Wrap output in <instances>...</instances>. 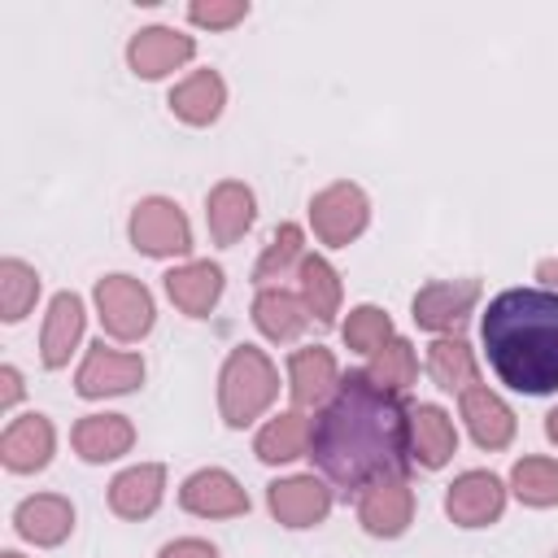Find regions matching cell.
I'll list each match as a JSON object with an SVG mask.
<instances>
[{
	"instance_id": "cell-16",
	"label": "cell",
	"mask_w": 558,
	"mask_h": 558,
	"mask_svg": "<svg viewBox=\"0 0 558 558\" xmlns=\"http://www.w3.org/2000/svg\"><path fill=\"white\" fill-rule=\"evenodd\" d=\"M35 288H39V279H35L31 266H22V262H4L0 266V310H4L9 323L22 318L35 305Z\"/></svg>"
},
{
	"instance_id": "cell-4",
	"label": "cell",
	"mask_w": 558,
	"mask_h": 558,
	"mask_svg": "<svg viewBox=\"0 0 558 558\" xmlns=\"http://www.w3.org/2000/svg\"><path fill=\"white\" fill-rule=\"evenodd\" d=\"M270 397V371L257 353H235L227 366V414L231 423H244L262 401Z\"/></svg>"
},
{
	"instance_id": "cell-14",
	"label": "cell",
	"mask_w": 558,
	"mask_h": 558,
	"mask_svg": "<svg viewBox=\"0 0 558 558\" xmlns=\"http://www.w3.org/2000/svg\"><path fill=\"white\" fill-rule=\"evenodd\" d=\"M183 501H187L192 510H209V514H231V510H240V506H244L240 488H235L227 475H218V471L196 475V480L183 488Z\"/></svg>"
},
{
	"instance_id": "cell-9",
	"label": "cell",
	"mask_w": 558,
	"mask_h": 558,
	"mask_svg": "<svg viewBox=\"0 0 558 558\" xmlns=\"http://www.w3.org/2000/svg\"><path fill=\"white\" fill-rule=\"evenodd\" d=\"M135 375H140V362H135V357L105 353V344H100V349L87 357V366H83V375H78V388H83L87 397H96V392H118V388H131Z\"/></svg>"
},
{
	"instance_id": "cell-31",
	"label": "cell",
	"mask_w": 558,
	"mask_h": 558,
	"mask_svg": "<svg viewBox=\"0 0 558 558\" xmlns=\"http://www.w3.org/2000/svg\"><path fill=\"white\" fill-rule=\"evenodd\" d=\"M379 375L388 379H410V353H405V344H392V353H388V362H379Z\"/></svg>"
},
{
	"instance_id": "cell-19",
	"label": "cell",
	"mask_w": 558,
	"mask_h": 558,
	"mask_svg": "<svg viewBox=\"0 0 558 558\" xmlns=\"http://www.w3.org/2000/svg\"><path fill=\"white\" fill-rule=\"evenodd\" d=\"M170 296L183 305V310H205L214 296H218V270L214 266H192V270H179L170 275Z\"/></svg>"
},
{
	"instance_id": "cell-32",
	"label": "cell",
	"mask_w": 558,
	"mask_h": 558,
	"mask_svg": "<svg viewBox=\"0 0 558 558\" xmlns=\"http://www.w3.org/2000/svg\"><path fill=\"white\" fill-rule=\"evenodd\" d=\"M166 558H214V549H205V545H174V549H166Z\"/></svg>"
},
{
	"instance_id": "cell-5",
	"label": "cell",
	"mask_w": 558,
	"mask_h": 558,
	"mask_svg": "<svg viewBox=\"0 0 558 558\" xmlns=\"http://www.w3.org/2000/svg\"><path fill=\"white\" fill-rule=\"evenodd\" d=\"M48 453H52V427H48L39 414L17 418V423L4 432V440H0V458H4L13 471H35V466L48 462Z\"/></svg>"
},
{
	"instance_id": "cell-24",
	"label": "cell",
	"mask_w": 558,
	"mask_h": 558,
	"mask_svg": "<svg viewBox=\"0 0 558 558\" xmlns=\"http://www.w3.org/2000/svg\"><path fill=\"white\" fill-rule=\"evenodd\" d=\"M519 480V493L527 501H554L558 497V466H545V462H523L514 471Z\"/></svg>"
},
{
	"instance_id": "cell-36",
	"label": "cell",
	"mask_w": 558,
	"mask_h": 558,
	"mask_svg": "<svg viewBox=\"0 0 558 558\" xmlns=\"http://www.w3.org/2000/svg\"><path fill=\"white\" fill-rule=\"evenodd\" d=\"M554 558H558V554H554Z\"/></svg>"
},
{
	"instance_id": "cell-29",
	"label": "cell",
	"mask_w": 558,
	"mask_h": 558,
	"mask_svg": "<svg viewBox=\"0 0 558 558\" xmlns=\"http://www.w3.org/2000/svg\"><path fill=\"white\" fill-rule=\"evenodd\" d=\"M301 445V423L296 418H279L266 436H262V458H292Z\"/></svg>"
},
{
	"instance_id": "cell-26",
	"label": "cell",
	"mask_w": 558,
	"mask_h": 558,
	"mask_svg": "<svg viewBox=\"0 0 558 558\" xmlns=\"http://www.w3.org/2000/svg\"><path fill=\"white\" fill-rule=\"evenodd\" d=\"M305 292H310V305L318 318H331V305H336V288H331V270L323 262H305Z\"/></svg>"
},
{
	"instance_id": "cell-1",
	"label": "cell",
	"mask_w": 558,
	"mask_h": 558,
	"mask_svg": "<svg viewBox=\"0 0 558 558\" xmlns=\"http://www.w3.org/2000/svg\"><path fill=\"white\" fill-rule=\"evenodd\" d=\"M314 462L340 488L397 475L405 466V418L392 392L375 388L371 375H349L314 427Z\"/></svg>"
},
{
	"instance_id": "cell-20",
	"label": "cell",
	"mask_w": 558,
	"mask_h": 558,
	"mask_svg": "<svg viewBox=\"0 0 558 558\" xmlns=\"http://www.w3.org/2000/svg\"><path fill=\"white\" fill-rule=\"evenodd\" d=\"M179 57H187V44L183 39H170L166 31H148L131 48V61L140 65V74H161L166 61H179Z\"/></svg>"
},
{
	"instance_id": "cell-25",
	"label": "cell",
	"mask_w": 558,
	"mask_h": 558,
	"mask_svg": "<svg viewBox=\"0 0 558 558\" xmlns=\"http://www.w3.org/2000/svg\"><path fill=\"white\" fill-rule=\"evenodd\" d=\"M331 379V362L327 353H301L296 357V397L301 401H314Z\"/></svg>"
},
{
	"instance_id": "cell-35",
	"label": "cell",
	"mask_w": 558,
	"mask_h": 558,
	"mask_svg": "<svg viewBox=\"0 0 558 558\" xmlns=\"http://www.w3.org/2000/svg\"><path fill=\"white\" fill-rule=\"evenodd\" d=\"M554 270H558V266H554Z\"/></svg>"
},
{
	"instance_id": "cell-27",
	"label": "cell",
	"mask_w": 558,
	"mask_h": 558,
	"mask_svg": "<svg viewBox=\"0 0 558 558\" xmlns=\"http://www.w3.org/2000/svg\"><path fill=\"white\" fill-rule=\"evenodd\" d=\"M257 310H262V327L270 336H292L301 327V314H296V305L288 296H262Z\"/></svg>"
},
{
	"instance_id": "cell-8",
	"label": "cell",
	"mask_w": 558,
	"mask_h": 558,
	"mask_svg": "<svg viewBox=\"0 0 558 558\" xmlns=\"http://www.w3.org/2000/svg\"><path fill=\"white\" fill-rule=\"evenodd\" d=\"M78 327H83V310H78V296L61 292L52 301V314H48V327H44V362L48 366H61L70 357V344L78 340Z\"/></svg>"
},
{
	"instance_id": "cell-28",
	"label": "cell",
	"mask_w": 558,
	"mask_h": 558,
	"mask_svg": "<svg viewBox=\"0 0 558 558\" xmlns=\"http://www.w3.org/2000/svg\"><path fill=\"white\" fill-rule=\"evenodd\" d=\"M432 371H436V379H440L445 388H453V379H466V375H471V362H466L462 344H436Z\"/></svg>"
},
{
	"instance_id": "cell-10",
	"label": "cell",
	"mask_w": 558,
	"mask_h": 558,
	"mask_svg": "<svg viewBox=\"0 0 558 558\" xmlns=\"http://www.w3.org/2000/svg\"><path fill=\"white\" fill-rule=\"evenodd\" d=\"M497 506H501V488L493 475H466L449 493V514H458L462 523H484L497 514Z\"/></svg>"
},
{
	"instance_id": "cell-13",
	"label": "cell",
	"mask_w": 558,
	"mask_h": 558,
	"mask_svg": "<svg viewBox=\"0 0 558 558\" xmlns=\"http://www.w3.org/2000/svg\"><path fill=\"white\" fill-rule=\"evenodd\" d=\"M74 445L83 458L100 462V458H113L131 445V427L122 418H83L78 432H74Z\"/></svg>"
},
{
	"instance_id": "cell-23",
	"label": "cell",
	"mask_w": 558,
	"mask_h": 558,
	"mask_svg": "<svg viewBox=\"0 0 558 558\" xmlns=\"http://www.w3.org/2000/svg\"><path fill=\"white\" fill-rule=\"evenodd\" d=\"M174 105H179V113H187V118H214V109H218V83L209 78V74H201V78H192L179 96H174Z\"/></svg>"
},
{
	"instance_id": "cell-17",
	"label": "cell",
	"mask_w": 558,
	"mask_h": 558,
	"mask_svg": "<svg viewBox=\"0 0 558 558\" xmlns=\"http://www.w3.org/2000/svg\"><path fill=\"white\" fill-rule=\"evenodd\" d=\"M414 445H418V458H423L427 466H440V462L449 458V449H453V432H449V423H445L440 410L423 405V410L414 414Z\"/></svg>"
},
{
	"instance_id": "cell-33",
	"label": "cell",
	"mask_w": 558,
	"mask_h": 558,
	"mask_svg": "<svg viewBox=\"0 0 558 558\" xmlns=\"http://www.w3.org/2000/svg\"><path fill=\"white\" fill-rule=\"evenodd\" d=\"M0 379H4V405H9V401H17V375L4 366V371H0Z\"/></svg>"
},
{
	"instance_id": "cell-34",
	"label": "cell",
	"mask_w": 558,
	"mask_h": 558,
	"mask_svg": "<svg viewBox=\"0 0 558 558\" xmlns=\"http://www.w3.org/2000/svg\"><path fill=\"white\" fill-rule=\"evenodd\" d=\"M4 558H17V554H4Z\"/></svg>"
},
{
	"instance_id": "cell-2",
	"label": "cell",
	"mask_w": 558,
	"mask_h": 558,
	"mask_svg": "<svg viewBox=\"0 0 558 558\" xmlns=\"http://www.w3.org/2000/svg\"><path fill=\"white\" fill-rule=\"evenodd\" d=\"M488 366L519 392L558 388V292L510 288L480 318Z\"/></svg>"
},
{
	"instance_id": "cell-3",
	"label": "cell",
	"mask_w": 558,
	"mask_h": 558,
	"mask_svg": "<svg viewBox=\"0 0 558 558\" xmlns=\"http://www.w3.org/2000/svg\"><path fill=\"white\" fill-rule=\"evenodd\" d=\"M100 318H105V327L113 331V336H140L144 327H148V296H144V288L140 283H131V279H105L100 283Z\"/></svg>"
},
{
	"instance_id": "cell-15",
	"label": "cell",
	"mask_w": 558,
	"mask_h": 558,
	"mask_svg": "<svg viewBox=\"0 0 558 558\" xmlns=\"http://www.w3.org/2000/svg\"><path fill=\"white\" fill-rule=\"evenodd\" d=\"M157 484H161V471H157V466L126 471V475L113 484V510H118V514H148L153 501H157Z\"/></svg>"
},
{
	"instance_id": "cell-22",
	"label": "cell",
	"mask_w": 558,
	"mask_h": 558,
	"mask_svg": "<svg viewBox=\"0 0 558 558\" xmlns=\"http://www.w3.org/2000/svg\"><path fill=\"white\" fill-rule=\"evenodd\" d=\"M244 222H248V192L222 187V192L214 196V231H218L222 240H231Z\"/></svg>"
},
{
	"instance_id": "cell-21",
	"label": "cell",
	"mask_w": 558,
	"mask_h": 558,
	"mask_svg": "<svg viewBox=\"0 0 558 558\" xmlns=\"http://www.w3.org/2000/svg\"><path fill=\"white\" fill-rule=\"evenodd\" d=\"M466 414H471V427L484 445H501L510 436V414L488 397V392H471L466 397Z\"/></svg>"
},
{
	"instance_id": "cell-11",
	"label": "cell",
	"mask_w": 558,
	"mask_h": 558,
	"mask_svg": "<svg viewBox=\"0 0 558 558\" xmlns=\"http://www.w3.org/2000/svg\"><path fill=\"white\" fill-rule=\"evenodd\" d=\"M270 506L275 514H283L288 523H310L327 510V493L314 484V480H288V484H275L270 493Z\"/></svg>"
},
{
	"instance_id": "cell-6",
	"label": "cell",
	"mask_w": 558,
	"mask_h": 558,
	"mask_svg": "<svg viewBox=\"0 0 558 558\" xmlns=\"http://www.w3.org/2000/svg\"><path fill=\"white\" fill-rule=\"evenodd\" d=\"M135 240L148 248V253H179V248H187V227H183V218L170 209V205H161V201H148L140 214H135Z\"/></svg>"
},
{
	"instance_id": "cell-12",
	"label": "cell",
	"mask_w": 558,
	"mask_h": 558,
	"mask_svg": "<svg viewBox=\"0 0 558 558\" xmlns=\"http://www.w3.org/2000/svg\"><path fill=\"white\" fill-rule=\"evenodd\" d=\"M314 218H318V227H323L327 240H344V235H353L362 227V196L353 187H336V192H327L318 201Z\"/></svg>"
},
{
	"instance_id": "cell-7",
	"label": "cell",
	"mask_w": 558,
	"mask_h": 558,
	"mask_svg": "<svg viewBox=\"0 0 558 558\" xmlns=\"http://www.w3.org/2000/svg\"><path fill=\"white\" fill-rule=\"evenodd\" d=\"M17 532L39 541V545H52L70 532V506L61 497H31L17 506Z\"/></svg>"
},
{
	"instance_id": "cell-30",
	"label": "cell",
	"mask_w": 558,
	"mask_h": 558,
	"mask_svg": "<svg viewBox=\"0 0 558 558\" xmlns=\"http://www.w3.org/2000/svg\"><path fill=\"white\" fill-rule=\"evenodd\" d=\"M388 336V323H384V314H375V310H357V318L349 323V340L357 344V349H371L375 340H384Z\"/></svg>"
},
{
	"instance_id": "cell-18",
	"label": "cell",
	"mask_w": 558,
	"mask_h": 558,
	"mask_svg": "<svg viewBox=\"0 0 558 558\" xmlns=\"http://www.w3.org/2000/svg\"><path fill=\"white\" fill-rule=\"evenodd\" d=\"M405 510H410V501H405V493H401L397 480L392 484H375L371 497H366V506H362V514H366V523L375 532H397L405 523Z\"/></svg>"
}]
</instances>
